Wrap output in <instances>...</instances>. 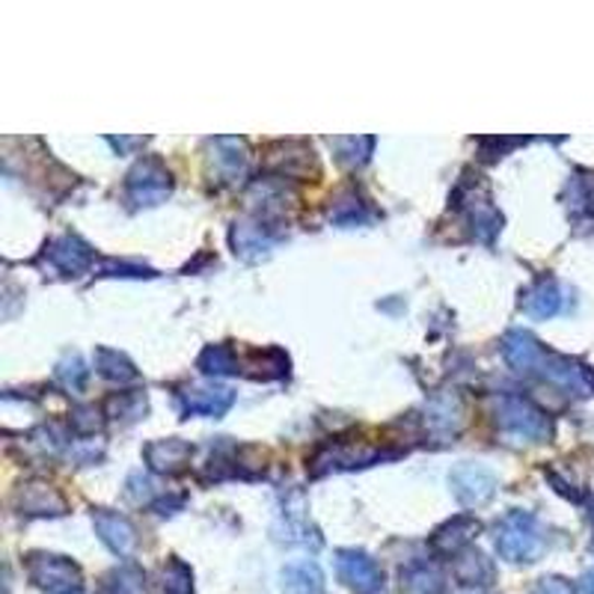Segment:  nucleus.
<instances>
[{
	"label": "nucleus",
	"mask_w": 594,
	"mask_h": 594,
	"mask_svg": "<svg viewBox=\"0 0 594 594\" xmlns=\"http://www.w3.org/2000/svg\"><path fill=\"white\" fill-rule=\"evenodd\" d=\"M496 553L512 564L538 562L544 553V533L529 512H509L496 523Z\"/></svg>",
	"instance_id": "obj_1"
},
{
	"label": "nucleus",
	"mask_w": 594,
	"mask_h": 594,
	"mask_svg": "<svg viewBox=\"0 0 594 594\" xmlns=\"http://www.w3.org/2000/svg\"><path fill=\"white\" fill-rule=\"evenodd\" d=\"M496 425L512 437L529 443H544L550 441L553 434V422L550 416L538 410L533 401L521 399V396H502L496 401Z\"/></svg>",
	"instance_id": "obj_2"
},
{
	"label": "nucleus",
	"mask_w": 594,
	"mask_h": 594,
	"mask_svg": "<svg viewBox=\"0 0 594 594\" xmlns=\"http://www.w3.org/2000/svg\"><path fill=\"white\" fill-rule=\"evenodd\" d=\"M27 576L36 589L48 594H78L83 589L81 568L54 553H31L27 556Z\"/></svg>",
	"instance_id": "obj_3"
},
{
	"label": "nucleus",
	"mask_w": 594,
	"mask_h": 594,
	"mask_svg": "<svg viewBox=\"0 0 594 594\" xmlns=\"http://www.w3.org/2000/svg\"><path fill=\"white\" fill-rule=\"evenodd\" d=\"M125 191H128L134 208H155V205L167 203V196L173 194V175L158 158H144L132 167Z\"/></svg>",
	"instance_id": "obj_4"
},
{
	"label": "nucleus",
	"mask_w": 594,
	"mask_h": 594,
	"mask_svg": "<svg viewBox=\"0 0 594 594\" xmlns=\"http://www.w3.org/2000/svg\"><path fill=\"white\" fill-rule=\"evenodd\" d=\"M384 458H396V452H380L369 449V446H363V443L339 441L333 443V446L318 449L309 472L318 479V476H328V472L333 470H357V467H369V464L384 461Z\"/></svg>",
	"instance_id": "obj_5"
},
{
	"label": "nucleus",
	"mask_w": 594,
	"mask_h": 594,
	"mask_svg": "<svg viewBox=\"0 0 594 594\" xmlns=\"http://www.w3.org/2000/svg\"><path fill=\"white\" fill-rule=\"evenodd\" d=\"M538 378L550 380L553 387L564 392H574V396H594V369H589L585 363L574 357H562L553 351H544V359L538 372Z\"/></svg>",
	"instance_id": "obj_6"
},
{
	"label": "nucleus",
	"mask_w": 594,
	"mask_h": 594,
	"mask_svg": "<svg viewBox=\"0 0 594 594\" xmlns=\"http://www.w3.org/2000/svg\"><path fill=\"white\" fill-rule=\"evenodd\" d=\"M449 488L455 493V500L467 505V509H479L491 500L496 491V476L482 464H458L449 472Z\"/></svg>",
	"instance_id": "obj_7"
},
{
	"label": "nucleus",
	"mask_w": 594,
	"mask_h": 594,
	"mask_svg": "<svg viewBox=\"0 0 594 594\" xmlns=\"http://www.w3.org/2000/svg\"><path fill=\"white\" fill-rule=\"evenodd\" d=\"M12 505L24 517H60L69 509L66 496L52 482H39V479L21 484L12 496Z\"/></svg>",
	"instance_id": "obj_8"
},
{
	"label": "nucleus",
	"mask_w": 594,
	"mask_h": 594,
	"mask_svg": "<svg viewBox=\"0 0 594 594\" xmlns=\"http://www.w3.org/2000/svg\"><path fill=\"white\" fill-rule=\"evenodd\" d=\"M336 574L342 583L354 589L357 594H375L384 585V574H380L378 562L372 556L359 553V550H339Z\"/></svg>",
	"instance_id": "obj_9"
},
{
	"label": "nucleus",
	"mask_w": 594,
	"mask_h": 594,
	"mask_svg": "<svg viewBox=\"0 0 594 594\" xmlns=\"http://www.w3.org/2000/svg\"><path fill=\"white\" fill-rule=\"evenodd\" d=\"M45 262L60 271L62 277H78L83 271H90L95 262L93 247L81 241L78 236H62L54 238L52 244L45 247Z\"/></svg>",
	"instance_id": "obj_10"
},
{
	"label": "nucleus",
	"mask_w": 594,
	"mask_h": 594,
	"mask_svg": "<svg viewBox=\"0 0 594 594\" xmlns=\"http://www.w3.org/2000/svg\"><path fill=\"white\" fill-rule=\"evenodd\" d=\"M229 241H232L236 256H241L244 262H259V259H265L274 250L279 236L271 232V226H265L262 220L244 217V220H236L232 232H229Z\"/></svg>",
	"instance_id": "obj_11"
},
{
	"label": "nucleus",
	"mask_w": 594,
	"mask_h": 594,
	"mask_svg": "<svg viewBox=\"0 0 594 594\" xmlns=\"http://www.w3.org/2000/svg\"><path fill=\"white\" fill-rule=\"evenodd\" d=\"M179 404L185 416H212L220 420L236 404V392L226 387H185L179 392Z\"/></svg>",
	"instance_id": "obj_12"
},
{
	"label": "nucleus",
	"mask_w": 594,
	"mask_h": 594,
	"mask_svg": "<svg viewBox=\"0 0 594 594\" xmlns=\"http://www.w3.org/2000/svg\"><path fill=\"white\" fill-rule=\"evenodd\" d=\"M93 526H95V535L102 538V544L111 550L113 556L125 559V556L134 553L137 529H134L128 517H123V514H116V512H107V509H99V512L93 514Z\"/></svg>",
	"instance_id": "obj_13"
},
{
	"label": "nucleus",
	"mask_w": 594,
	"mask_h": 594,
	"mask_svg": "<svg viewBox=\"0 0 594 594\" xmlns=\"http://www.w3.org/2000/svg\"><path fill=\"white\" fill-rule=\"evenodd\" d=\"M502 357L521 375H535L544 359V345L529 330H509L502 339Z\"/></svg>",
	"instance_id": "obj_14"
},
{
	"label": "nucleus",
	"mask_w": 594,
	"mask_h": 594,
	"mask_svg": "<svg viewBox=\"0 0 594 594\" xmlns=\"http://www.w3.org/2000/svg\"><path fill=\"white\" fill-rule=\"evenodd\" d=\"M144 458L152 472H161V476H175V472L187 470V464H191V458H194V446L185 441H175V437H167V441H152L144 449Z\"/></svg>",
	"instance_id": "obj_15"
},
{
	"label": "nucleus",
	"mask_w": 594,
	"mask_h": 594,
	"mask_svg": "<svg viewBox=\"0 0 594 594\" xmlns=\"http://www.w3.org/2000/svg\"><path fill=\"white\" fill-rule=\"evenodd\" d=\"M521 309L533 318H553L564 309V292L556 279H538L521 295Z\"/></svg>",
	"instance_id": "obj_16"
},
{
	"label": "nucleus",
	"mask_w": 594,
	"mask_h": 594,
	"mask_svg": "<svg viewBox=\"0 0 594 594\" xmlns=\"http://www.w3.org/2000/svg\"><path fill=\"white\" fill-rule=\"evenodd\" d=\"M479 529H482V526H479L476 517H467V514L452 517L449 523H443L441 529L431 535V547L443 556H458L467 550V544H470V538L479 533Z\"/></svg>",
	"instance_id": "obj_17"
},
{
	"label": "nucleus",
	"mask_w": 594,
	"mask_h": 594,
	"mask_svg": "<svg viewBox=\"0 0 594 594\" xmlns=\"http://www.w3.org/2000/svg\"><path fill=\"white\" fill-rule=\"evenodd\" d=\"M208 146H212V170H217L224 179H236V175L244 173V140H238V137H215Z\"/></svg>",
	"instance_id": "obj_18"
},
{
	"label": "nucleus",
	"mask_w": 594,
	"mask_h": 594,
	"mask_svg": "<svg viewBox=\"0 0 594 594\" xmlns=\"http://www.w3.org/2000/svg\"><path fill=\"white\" fill-rule=\"evenodd\" d=\"M283 594H324V574L316 562H295L279 574Z\"/></svg>",
	"instance_id": "obj_19"
},
{
	"label": "nucleus",
	"mask_w": 594,
	"mask_h": 594,
	"mask_svg": "<svg viewBox=\"0 0 594 594\" xmlns=\"http://www.w3.org/2000/svg\"><path fill=\"white\" fill-rule=\"evenodd\" d=\"M256 369L253 378L256 380H279L288 375V357L279 349L265 351H247L244 357H238V372Z\"/></svg>",
	"instance_id": "obj_20"
},
{
	"label": "nucleus",
	"mask_w": 594,
	"mask_h": 594,
	"mask_svg": "<svg viewBox=\"0 0 594 594\" xmlns=\"http://www.w3.org/2000/svg\"><path fill=\"white\" fill-rule=\"evenodd\" d=\"M464 425V404L458 396H441L431 401L429 429L441 437H455Z\"/></svg>",
	"instance_id": "obj_21"
},
{
	"label": "nucleus",
	"mask_w": 594,
	"mask_h": 594,
	"mask_svg": "<svg viewBox=\"0 0 594 594\" xmlns=\"http://www.w3.org/2000/svg\"><path fill=\"white\" fill-rule=\"evenodd\" d=\"M564 205H568V215L576 220H589L594 217V175L592 173H576L568 182L564 191Z\"/></svg>",
	"instance_id": "obj_22"
},
{
	"label": "nucleus",
	"mask_w": 594,
	"mask_h": 594,
	"mask_svg": "<svg viewBox=\"0 0 594 594\" xmlns=\"http://www.w3.org/2000/svg\"><path fill=\"white\" fill-rule=\"evenodd\" d=\"M95 369L113 384H132V380L140 378V372L134 369L132 359L113 349H95Z\"/></svg>",
	"instance_id": "obj_23"
},
{
	"label": "nucleus",
	"mask_w": 594,
	"mask_h": 594,
	"mask_svg": "<svg viewBox=\"0 0 594 594\" xmlns=\"http://www.w3.org/2000/svg\"><path fill=\"white\" fill-rule=\"evenodd\" d=\"M455 576L464 585H491L493 564L484 559L482 550H464L455 562Z\"/></svg>",
	"instance_id": "obj_24"
},
{
	"label": "nucleus",
	"mask_w": 594,
	"mask_h": 594,
	"mask_svg": "<svg viewBox=\"0 0 594 594\" xmlns=\"http://www.w3.org/2000/svg\"><path fill=\"white\" fill-rule=\"evenodd\" d=\"M196 366L208 378H226V375H238V357L232 354V349L226 345H208V349L199 354Z\"/></svg>",
	"instance_id": "obj_25"
},
{
	"label": "nucleus",
	"mask_w": 594,
	"mask_h": 594,
	"mask_svg": "<svg viewBox=\"0 0 594 594\" xmlns=\"http://www.w3.org/2000/svg\"><path fill=\"white\" fill-rule=\"evenodd\" d=\"M102 594H146V574L137 564H123L104 576Z\"/></svg>",
	"instance_id": "obj_26"
},
{
	"label": "nucleus",
	"mask_w": 594,
	"mask_h": 594,
	"mask_svg": "<svg viewBox=\"0 0 594 594\" xmlns=\"http://www.w3.org/2000/svg\"><path fill=\"white\" fill-rule=\"evenodd\" d=\"M330 220L339 226H357V224L372 220V212H369V205L363 203L357 194H345V196H339L336 203L330 205Z\"/></svg>",
	"instance_id": "obj_27"
},
{
	"label": "nucleus",
	"mask_w": 594,
	"mask_h": 594,
	"mask_svg": "<svg viewBox=\"0 0 594 594\" xmlns=\"http://www.w3.org/2000/svg\"><path fill=\"white\" fill-rule=\"evenodd\" d=\"M330 146L336 149V158L342 164L357 167L369 161L372 149H375V137H330Z\"/></svg>",
	"instance_id": "obj_28"
},
{
	"label": "nucleus",
	"mask_w": 594,
	"mask_h": 594,
	"mask_svg": "<svg viewBox=\"0 0 594 594\" xmlns=\"http://www.w3.org/2000/svg\"><path fill=\"white\" fill-rule=\"evenodd\" d=\"M404 589H408V594H441L443 574L434 564H416L404 574Z\"/></svg>",
	"instance_id": "obj_29"
},
{
	"label": "nucleus",
	"mask_w": 594,
	"mask_h": 594,
	"mask_svg": "<svg viewBox=\"0 0 594 594\" xmlns=\"http://www.w3.org/2000/svg\"><path fill=\"white\" fill-rule=\"evenodd\" d=\"M107 408H111L113 420L137 422L146 410H149V401H146V392L140 390L119 392V396H113V399L107 401Z\"/></svg>",
	"instance_id": "obj_30"
},
{
	"label": "nucleus",
	"mask_w": 594,
	"mask_h": 594,
	"mask_svg": "<svg viewBox=\"0 0 594 594\" xmlns=\"http://www.w3.org/2000/svg\"><path fill=\"white\" fill-rule=\"evenodd\" d=\"M164 592L167 594H194V574L182 559H170L164 568Z\"/></svg>",
	"instance_id": "obj_31"
},
{
	"label": "nucleus",
	"mask_w": 594,
	"mask_h": 594,
	"mask_svg": "<svg viewBox=\"0 0 594 594\" xmlns=\"http://www.w3.org/2000/svg\"><path fill=\"white\" fill-rule=\"evenodd\" d=\"M57 380H60L66 390H83V384H87V366H83V359L78 354H66V357L57 363Z\"/></svg>",
	"instance_id": "obj_32"
},
{
	"label": "nucleus",
	"mask_w": 594,
	"mask_h": 594,
	"mask_svg": "<svg viewBox=\"0 0 594 594\" xmlns=\"http://www.w3.org/2000/svg\"><path fill=\"white\" fill-rule=\"evenodd\" d=\"M102 413L90 404H83V408L72 410V429L75 434H81V437H90L95 431H102Z\"/></svg>",
	"instance_id": "obj_33"
},
{
	"label": "nucleus",
	"mask_w": 594,
	"mask_h": 594,
	"mask_svg": "<svg viewBox=\"0 0 594 594\" xmlns=\"http://www.w3.org/2000/svg\"><path fill=\"white\" fill-rule=\"evenodd\" d=\"M535 594H576L574 585L562 580V576H544L535 585Z\"/></svg>",
	"instance_id": "obj_34"
},
{
	"label": "nucleus",
	"mask_w": 594,
	"mask_h": 594,
	"mask_svg": "<svg viewBox=\"0 0 594 594\" xmlns=\"http://www.w3.org/2000/svg\"><path fill=\"white\" fill-rule=\"evenodd\" d=\"M102 277H152V271L140 265H107L102 267Z\"/></svg>",
	"instance_id": "obj_35"
},
{
	"label": "nucleus",
	"mask_w": 594,
	"mask_h": 594,
	"mask_svg": "<svg viewBox=\"0 0 594 594\" xmlns=\"http://www.w3.org/2000/svg\"><path fill=\"white\" fill-rule=\"evenodd\" d=\"M128 496H132L134 502H149V496H152V482L137 472V476L128 479Z\"/></svg>",
	"instance_id": "obj_36"
},
{
	"label": "nucleus",
	"mask_w": 594,
	"mask_h": 594,
	"mask_svg": "<svg viewBox=\"0 0 594 594\" xmlns=\"http://www.w3.org/2000/svg\"><path fill=\"white\" fill-rule=\"evenodd\" d=\"M107 144H111L113 149H119V152H125V149H132V146L146 144V140H144V137H107Z\"/></svg>",
	"instance_id": "obj_37"
},
{
	"label": "nucleus",
	"mask_w": 594,
	"mask_h": 594,
	"mask_svg": "<svg viewBox=\"0 0 594 594\" xmlns=\"http://www.w3.org/2000/svg\"><path fill=\"white\" fill-rule=\"evenodd\" d=\"M580 592L594 594V571H585L583 580H580Z\"/></svg>",
	"instance_id": "obj_38"
},
{
	"label": "nucleus",
	"mask_w": 594,
	"mask_h": 594,
	"mask_svg": "<svg viewBox=\"0 0 594 594\" xmlns=\"http://www.w3.org/2000/svg\"><path fill=\"white\" fill-rule=\"evenodd\" d=\"M592 550H594V541H592Z\"/></svg>",
	"instance_id": "obj_39"
}]
</instances>
